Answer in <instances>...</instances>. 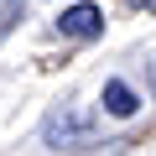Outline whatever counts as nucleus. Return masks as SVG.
Wrapping results in <instances>:
<instances>
[{
	"label": "nucleus",
	"instance_id": "obj_4",
	"mask_svg": "<svg viewBox=\"0 0 156 156\" xmlns=\"http://www.w3.org/2000/svg\"><path fill=\"white\" fill-rule=\"evenodd\" d=\"M135 5H146V11H156V0H135Z\"/></svg>",
	"mask_w": 156,
	"mask_h": 156
},
{
	"label": "nucleus",
	"instance_id": "obj_1",
	"mask_svg": "<svg viewBox=\"0 0 156 156\" xmlns=\"http://www.w3.org/2000/svg\"><path fill=\"white\" fill-rule=\"evenodd\" d=\"M89 130H94V120H89L83 109H68V104H62V109H52V115H47L42 140H47V146H78Z\"/></svg>",
	"mask_w": 156,
	"mask_h": 156
},
{
	"label": "nucleus",
	"instance_id": "obj_3",
	"mask_svg": "<svg viewBox=\"0 0 156 156\" xmlns=\"http://www.w3.org/2000/svg\"><path fill=\"white\" fill-rule=\"evenodd\" d=\"M135 94H130V83H120V78H109V83H104V109L115 115V120H125V115H135Z\"/></svg>",
	"mask_w": 156,
	"mask_h": 156
},
{
	"label": "nucleus",
	"instance_id": "obj_2",
	"mask_svg": "<svg viewBox=\"0 0 156 156\" xmlns=\"http://www.w3.org/2000/svg\"><path fill=\"white\" fill-rule=\"evenodd\" d=\"M57 31L62 37H94V31H104V11L99 5H68L62 21H57Z\"/></svg>",
	"mask_w": 156,
	"mask_h": 156
}]
</instances>
